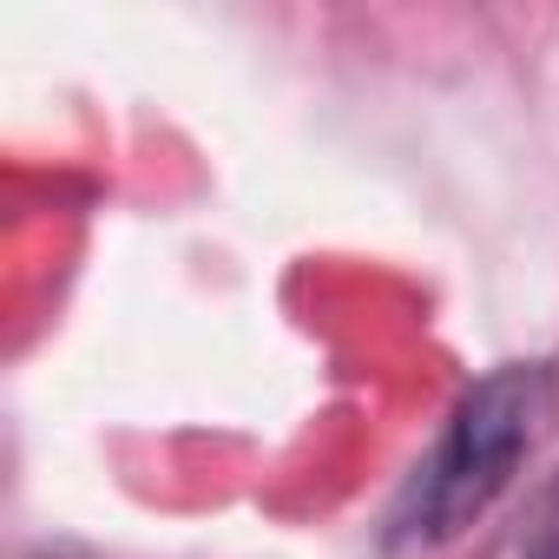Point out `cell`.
Masks as SVG:
<instances>
[{
	"label": "cell",
	"mask_w": 559,
	"mask_h": 559,
	"mask_svg": "<svg viewBox=\"0 0 559 559\" xmlns=\"http://www.w3.org/2000/svg\"><path fill=\"white\" fill-rule=\"evenodd\" d=\"M552 408H559V369L539 356L500 362L474 389H461L435 448L408 467V480L382 520V552H435V546L461 539L467 526H480L507 500L520 467L539 454Z\"/></svg>",
	"instance_id": "6da1fadb"
},
{
	"label": "cell",
	"mask_w": 559,
	"mask_h": 559,
	"mask_svg": "<svg viewBox=\"0 0 559 559\" xmlns=\"http://www.w3.org/2000/svg\"><path fill=\"white\" fill-rule=\"evenodd\" d=\"M493 559H559V474L533 493V507L520 513V526L500 539Z\"/></svg>",
	"instance_id": "7a4b0ae2"
}]
</instances>
